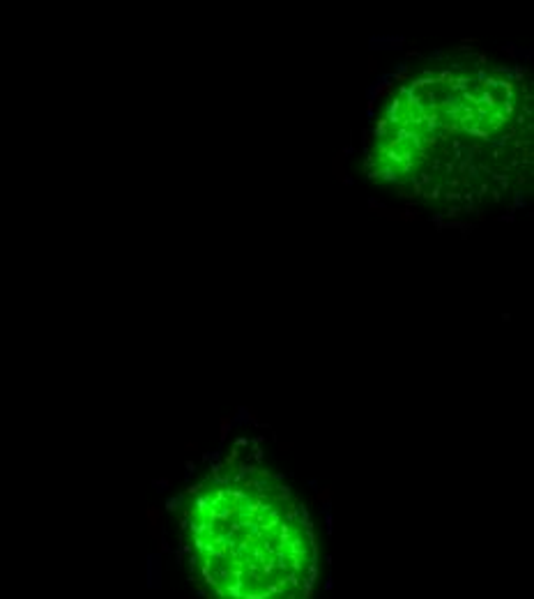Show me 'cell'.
Instances as JSON below:
<instances>
[{"mask_svg": "<svg viewBox=\"0 0 534 599\" xmlns=\"http://www.w3.org/2000/svg\"><path fill=\"white\" fill-rule=\"evenodd\" d=\"M529 118V88L518 70L486 58L437 62L394 92L373 134L368 171L431 203H495L523 180Z\"/></svg>", "mask_w": 534, "mask_h": 599, "instance_id": "1", "label": "cell"}]
</instances>
